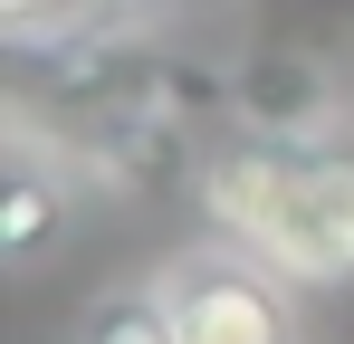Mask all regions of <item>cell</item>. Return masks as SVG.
<instances>
[{"mask_svg": "<svg viewBox=\"0 0 354 344\" xmlns=\"http://www.w3.org/2000/svg\"><path fill=\"white\" fill-rule=\"evenodd\" d=\"M201 201L278 278H354V134H239L201 163Z\"/></svg>", "mask_w": 354, "mask_h": 344, "instance_id": "cell-1", "label": "cell"}, {"mask_svg": "<svg viewBox=\"0 0 354 344\" xmlns=\"http://www.w3.org/2000/svg\"><path fill=\"white\" fill-rule=\"evenodd\" d=\"M278 268H239V258H182L163 278V306H173V344H297L288 335V296H278Z\"/></svg>", "mask_w": 354, "mask_h": 344, "instance_id": "cell-2", "label": "cell"}, {"mask_svg": "<svg viewBox=\"0 0 354 344\" xmlns=\"http://www.w3.org/2000/svg\"><path fill=\"white\" fill-rule=\"evenodd\" d=\"M230 115L249 134H335V57H326V39H268L230 77Z\"/></svg>", "mask_w": 354, "mask_h": 344, "instance_id": "cell-3", "label": "cell"}, {"mask_svg": "<svg viewBox=\"0 0 354 344\" xmlns=\"http://www.w3.org/2000/svg\"><path fill=\"white\" fill-rule=\"evenodd\" d=\"M48 163H58V153H48L39 134H19V153H10V201H0V249H10V268H39V258L58 249L67 201H77Z\"/></svg>", "mask_w": 354, "mask_h": 344, "instance_id": "cell-4", "label": "cell"}, {"mask_svg": "<svg viewBox=\"0 0 354 344\" xmlns=\"http://www.w3.org/2000/svg\"><path fill=\"white\" fill-rule=\"evenodd\" d=\"M77 344H173L163 287H115V296H96L86 325H77Z\"/></svg>", "mask_w": 354, "mask_h": 344, "instance_id": "cell-5", "label": "cell"}, {"mask_svg": "<svg viewBox=\"0 0 354 344\" xmlns=\"http://www.w3.org/2000/svg\"><path fill=\"white\" fill-rule=\"evenodd\" d=\"M297 29L288 39H335V29H354V0H278Z\"/></svg>", "mask_w": 354, "mask_h": 344, "instance_id": "cell-6", "label": "cell"}]
</instances>
